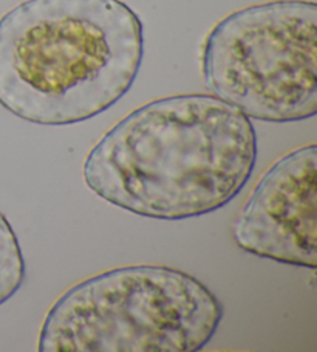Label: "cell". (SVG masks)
I'll use <instances>...</instances> for the list:
<instances>
[{
  "mask_svg": "<svg viewBox=\"0 0 317 352\" xmlns=\"http://www.w3.org/2000/svg\"><path fill=\"white\" fill-rule=\"evenodd\" d=\"M257 162V133L214 95L155 100L115 124L85 157L90 191L158 221L209 214L239 196Z\"/></svg>",
  "mask_w": 317,
  "mask_h": 352,
  "instance_id": "1",
  "label": "cell"
},
{
  "mask_svg": "<svg viewBox=\"0 0 317 352\" xmlns=\"http://www.w3.org/2000/svg\"><path fill=\"white\" fill-rule=\"evenodd\" d=\"M143 58L123 0H25L0 19V104L28 123H82L126 96Z\"/></svg>",
  "mask_w": 317,
  "mask_h": 352,
  "instance_id": "2",
  "label": "cell"
},
{
  "mask_svg": "<svg viewBox=\"0 0 317 352\" xmlns=\"http://www.w3.org/2000/svg\"><path fill=\"white\" fill-rule=\"evenodd\" d=\"M200 279L166 265H126L78 283L40 327V352H195L223 320Z\"/></svg>",
  "mask_w": 317,
  "mask_h": 352,
  "instance_id": "3",
  "label": "cell"
},
{
  "mask_svg": "<svg viewBox=\"0 0 317 352\" xmlns=\"http://www.w3.org/2000/svg\"><path fill=\"white\" fill-rule=\"evenodd\" d=\"M201 74L209 92L248 118L294 123L317 113V5H253L206 36Z\"/></svg>",
  "mask_w": 317,
  "mask_h": 352,
  "instance_id": "4",
  "label": "cell"
},
{
  "mask_svg": "<svg viewBox=\"0 0 317 352\" xmlns=\"http://www.w3.org/2000/svg\"><path fill=\"white\" fill-rule=\"evenodd\" d=\"M233 238L243 252L259 258L316 270V144L280 157L261 175L235 217Z\"/></svg>",
  "mask_w": 317,
  "mask_h": 352,
  "instance_id": "5",
  "label": "cell"
},
{
  "mask_svg": "<svg viewBox=\"0 0 317 352\" xmlns=\"http://www.w3.org/2000/svg\"><path fill=\"white\" fill-rule=\"evenodd\" d=\"M27 267L19 239L7 217L0 213V306L19 292Z\"/></svg>",
  "mask_w": 317,
  "mask_h": 352,
  "instance_id": "6",
  "label": "cell"
}]
</instances>
